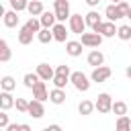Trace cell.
<instances>
[{
	"instance_id": "cell-1",
	"label": "cell",
	"mask_w": 131,
	"mask_h": 131,
	"mask_svg": "<svg viewBox=\"0 0 131 131\" xmlns=\"http://www.w3.org/2000/svg\"><path fill=\"white\" fill-rule=\"evenodd\" d=\"M70 82H72V86H74L78 92H88V90H90V84H92V80H90L86 74H82V72H72Z\"/></svg>"
},
{
	"instance_id": "cell-2",
	"label": "cell",
	"mask_w": 131,
	"mask_h": 131,
	"mask_svg": "<svg viewBox=\"0 0 131 131\" xmlns=\"http://www.w3.org/2000/svg\"><path fill=\"white\" fill-rule=\"evenodd\" d=\"M86 16H82V14H72L70 18H68V29L74 33V35H82V33H86Z\"/></svg>"
},
{
	"instance_id": "cell-3",
	"label": "cell",
	"mask_w": 131,
	"mask_h": 131,
	"mask_svg": "<svg viewBox=\"0 0 131 131\" xmlns=\"http://www.w3.org/2000/svg\"><path fill=\"white\" fill-rule=\"evenodd\" d=\"M94 104H96V111H98L100 115L113 113V98H111V94H108V92H100V94L96 96Z\"/></svg>"
},
{
	"instance_id": "cell-4",
	"label": "cell",
	"mask_w": 131,
	"mask_h": 131,
	"mask_svg": "<svg viewBox=\"0 0 131 131\" xmlns=\"http://www.w3.org/2000/svg\"><path fill=\"white\" fill-rule=\"evenodd\" d=\"M53 10H55V16L59 23H66L72 12H70V2L68 0H53Z\"/></svg>"
},
{
	"instance_id": "cell-5",
	"label": "cell",
	"mask_w": 131,
	"mask_h": 131,
	"mask_svg": "<svg viewBox=\"0 0 131 131\" xmlns=\"http://www.w3.org/2000/svg\"><path fill=\"white\" fill-rule=\"evenodd\" d=\"M111 74H113V70L108 68V66H98V68H94L92 70V74H90V80L92 82H96V84H102V82H106L108 78H111Z\"/></svg>"
},
{
	"instance_id": "cell-6",
	"label": "cell",
	"mask_w": 131,
	"mask_h": 131,
	"mask_svg": "<svg viewBox=\"0 0 131 131\" xmlns=\"http://www.w3.org/2000/svg\"><path fill=\"white\" fill-rule=\"evenodd\" d=\"M102 35L100 33H96V31H92V33H82L80 35V41L84 43V47H100V43H102Z\"/></svg>"
},
{
	"instance_id": "cell-7",
	"label": "cell",
	"mask_w": 131,
	"mask_h": 131,
	"mask_svg": "<svg viewBox=\"0 0 131 131\" xmlns=\"http://www.w3.org/2000/svg\"><path fill=\"white\" fill-rule=\"evenodd\" d=\"M92 31H96V33H100L102 37H115L117 35V27H115V20H102L100 25H96Z\"/></svg>"
},
{
	"instance_id": "cell-8",
	"label": "cell",
	"mask_w": 131,
	"mask_h": 131,
	"mask_svg": "<svg viewBox=\"0 0 131 131\" xmlns=\"http://www.w3.org/2000/svg\"><path fill=\"white\" fill-rule=\"evenodd\" d=\"M27 115H29V117H33V119H41V117L45 115L43 100H37V98H33V100L29 102V111H27Z\"/></svg>"
},
{
	"instance_id": "cell-9",
	"label": "cell",
	"mask_w": 131,
	"mask_h": 131,
	"mask_svg": "<svg viewBox=\"0 0 131 131\" xmlns=\"http://www.w3.org/2000/svg\"><path fill=\"white\" fill-rule=\"evenodd\" d=\"M35 35H37V33H33L27 25H23V27L18 29V33H16V39H18V43H20V45H31Z\"/></svg>"
},
{
	"instance_id": "cell-10",
	"label": "cell",
	"mask_w": 131,
	"mask_h": 131,
	"mask_svg": "<svg viewBox=\"0 0 131 131\" xmlns=\"http://www.w3.org/2000/svg\"><path fill=\"white\" fill-rule=\"evenodd\" d=\"M51 31H53V39H55V41H59V43H66V41H68V35H70V33H68V29H66L63 23L57 20V23L51 27Z\"/></svg>"
},
{
	"instance_id": "cell-11",
	"label": "cell",
	"mask_w": 131,
	"mask_h": 131,
	"mask_svg": "<svg viewBox=\"0 0 131 131\" xmlns=\"http://www.w3.org/2000/svg\"><path fill=\"white\" fill-rule=\"evenodd\" d=\"M86 61H88V66H92V68H98V66H102L104 63V53L102 51H98L96 47L86 55Z\"/></svg>"
},
{
	"instance_id": "cell-12",
	"label": "cell",
	"mask_w": 131,
	"mask_h": 131,
	"mask_svg": "<svg viewBox=\"0 0 131 131\" xmlns=\"http://www.w3.org/2000/svg\"><path fill=\"white\" fill-rule=\"evenodd\" d=\"M31 90H33V98H37V100H47V98H49V92H47L45 80H39Z\"/></svg>"
},
{
	"instance_id": "cell-13",
	"label": "cell",
	"mask_w": 131,
	"mask_h": 131,
	"mask_svg": "<svg viewBox=\"0 0 131 131\" xmlns=\"http://www.w3.org/2000/svg\"><path fill=\"white\" fill-rule=\"evenodd\" d=\"M37 74H39V78H41V80L49 82V80H53V76H55V70H53L49 63H39V66H37Z\"/></svg>"
},
{
	"instance_id": "cell-14",
	"label": "cell",
	"mask_w": 131,
	"mask_h": 131,
	"mask_svg": "<svg viewBox=\"0 0 131 131\" xmlns=\"http://www.w3.org/2000/svg\"><path fill=\"white\" fill-rule=\"evenodd\" d=\"M82 47H84L82 41H66V51L72 57H80L82 55Z\"/></svg>"
},
{
	"instance_id": "cell-15",
	"label": "cell",
	"mask_w": 131,
	"mask_h": 131,
	"mask_svg": "<svg viewBox=\"0 0 131 131\" xmlns=\"http://www.w3.org/2000/svg\"><path fill=\"white\" fill-rule=\"evenodd\" d=\"M4 27H8V29H14V27H18V12L12 8V10H8V12H4Z\"/></svg>"
},
{
	"instance_id": "cell-16",
	"label": "cell",
	"mask_w": 131,
	"mask_h": 131,
	"mask_svg": "<svg viewBox=\"0 0 131 131\" xmlns=\"http://www.w3.org/2000/svg\"><path fill=\"white\" fill-rule=\"evenodd\" d=\"M39 20H41V25L43 27H47V29H51L55 23H57V16H55V10H43V14L39 16Z\"/></svg>"
},
{
	"instance_id": "cell-17",
	"label": "cell",
	"mask_w": 131,
	"mask_h": 131,
	"mask_svg": "<svg viewBox=\"0 0 131 131\" xmlns=\"http://www.w3.org/2000/svg\"><path fill=\"white\" fill-rule=\"evenodd\" d=\"M66 98H68V96H66V90H63V88H57V86H55V88L49 92V100H51L53 104H63Z\"/></svg>"
},
{
	"instance_id": "cell-18",
	"label": "cell",
	"mask_w": 131,
	"mask_h": 131,
	"mask_svg": "<svg viewBox=\"0 0 131 131\" xmlns=\"http://www.w3.org/2000/svg\"><path fill=\"white\" fill-rule=\"evenodd\" d=\"M14 102H16V100L12 98V94H10L8 90H2V92H0V108H2V111L12 108V106H14Z\"/></svg>"
},
{
	"instance_id": "cell-19",
	"label": "cell",
	"mask_w": 131,
	"mask_h": 131,
	"mask_svg": "<svg viewBox=\"0 0 131 131\" xmlns=\"http://www.w3.org/2000/svg\"><path fill=\"white\" fill-rule=\"evenodd\" d=\"M43 0H29V6H27V12L31 16H41L43 14Z\"/></svg>"
},
{
	"instance_id": "cell-20",
	"label": "cell",
	"mask_w": 131,
	"mask_h": 131,
	"mask_svg": "<svg viewBox=\"0 0 131 131\" xmlns=\"http://www.w3.org/2000/svg\"><path fill=\"white\" fill-rule=\"evenodd\" d=\"M96 111V104L92 102V100H82L80 104H78V113L82 115V117H88V115H92Z\"/></svg>"
},
{
	"instance_id": "cell-21",
	"label": "cell",
	"mask_w": 131,
	"mask_h": 131,
	"mask_svg": "<svg viewBox=\"0 0 131 131\" xmlns=\"http://www.w3.org/2000/svg\"><path fill=\"white\" fill-rule=\"evenodd\" d=\"M104 16L108 18V20H119V18H123V14H121V10L117 8V4L113 2V4H108L106 8H104Z\"/></svg>"
},
{
	"instance_id": "cell-22",
	"label": "cell",
	"mask_w": 131,
	"mask_h": 131,
	"mask_svg": "<svg viewBox=\"0 0 131 131\" xmlns=\"http://www.w3.org/2000/svg\"><path fill=\"white\" fill-rule=\"evenodd\" d=\"M10 55H12L10 45H8V41H6V39H2V41H0V61H2V63H6V61L10 59Z\"/></svg>"
},
{
	"instance_id": "cell-23",
	"label": "cell",
	"mask_w": 131,
	"mask_h": 131,
	"mask_svg": "<svg viewBox=\"0 0 131 131\" xmlns=\"http://www.w3.org/2000/svg\"><path fill=\"white\" fill-rule=\"evenodd\" d=\"M84 16H86V25H88L90 29H94L96 25H100V23H102V18H100V14H98L96 10H90V12H88V14H84Z\"/></svg>"
},
{
	"instance_id": "cell-24",
	"label": "cell",
	"mask_w": 131,
	"mask_h": 131,
	"mask_svg": "<svg viewBox=\"0 0 131 131\" xmlns=\"http://www.w3.org/2000/svg\"><path fill=\"white\" fill-rule=\"evenodd\" d=\"M37 39H39V43H51V41H55V39H53V31L47 29V27H43V29L37 33Z\"/></svg>"
},
{
	"instance_id": "cell-25",
	"label": "cell",
	"mask_w": 131,
	"mask_h": 131,
	"mask_svg": "<svg viewBox=\"0 0 131 131\" xmlns=\"http://www.w3.org/2000/svg\"><path fill=\"white\" fill-rule=\"evenodd\" d=\"M39 80H41V78H39V74H37V72H29V74H25V76H23V84H25L27 88H33Z\"/></svg>"
},
{
	"instance_id": "cell-26",
	"label": "cell",
	"mask_w": 131,
	"mask_h": 131,
	"mask_svg": "<svg viewBox=\"0 0 131 131\" xmlns=\"http://www.w3.org/2000/svg\"><path fill=\"white\" fill-rule=\"evenodd\" d=\"M0 88H2V90H8V92H12V90L16 88V82H14V78H12V76H2V80H0Z\"/></svg>"
},
{
	"instance_id": "cell-27",
	"label": "cell",
	"mask_w": 131,
	"mask_h": 131,
	"mask_svg": "<svg viewBox=\"0 0 131 131\" xmlns=\"http://www.w3.org/2000/svg\"><path fill=\"white\" fill-rule=\"evenodd\" d=\"M115 129H119V131H127V129H131V119H129L127 115H121V117L117 119V123H115Z\"/></svg>"
},
{
	"instance_id": "cell-28",
	"label": "cell",
	"mask_w": 131,
	"mask_h": 131,
	"mask_svg": "<svg viewBox=\"0 0 131 131\" xmlns=\"http://www.w3.org/2000/svg\"><path fill=\"white\" fill-rule=\"evenodd\" d=\"M117 37H119L121 41H131V27H129V25H121V27L117 29Z\"/></svg>"
},
{
	"instance_id": "cell-29",
	"label": "cell",
	"mask_w": 131,
	"mask_h": 131,
	"mask_svg": "<svg viewBox=\"0 0 131 131\" xmlns=\"http://www.w3.org/2000/svg\"><path fill=\"white\" fill-rule=\"evenodd\" d=\"M113 113H115L117 117L127 115V102H123V100H115V102H113Z\"/></svg>"
},
{
	"instance_id": "cell-30",
	"label": "cell",
	"mask_w": 131,
	"mask_h": 131,
	"mask_svg": "<svg viewBox=\"0 0 131 131\" xmlns=\"http://www.w3.org/2000/svg\"><path fill=\"white\" fill-rule=\"evenodd\" d=\"M51 82H53V86H57V88H66V84L70 82V76H63V74H55Z\"/></svg>"
},
{
	"instance_id": "cell-31",
	"label": "cell",
	"mask_w": 131,
	"mask_h": 131,
	"mask_svg": "<svg viewBox=\"0 0 131 131\" xmlns=\"http://www.w3.org/2000/svg\"><path fill=\"white\" fill-rule=\"evenodd\" d=\"M25 25H27V27H29V29H31L33 33H39V31L43 29V25H41V20H39V18H35V16H31V18H29V20H27Z\"/></svg>"
},
{
	"instance_id": "cell-32",
	"label": "cell",
	"mask_w": 131,
	"mask_h": 131,
	"mask_svg": "<svg viewBox=\"0 0 131 131\" xmlns=\"http://www.w3.org/2000/svg\"><path fill=\"white\" fill-rule=\"evenodd\" d=\"M8 4H10V8H14L16 12H20V10H27L29 0H8Z\"/></svg>"
},
{
	"instance_id": "cell-33",
	"label": "cell",
	"mask_w": 131,
	"mask_h": 131,
	"mask_svg": "<svg viewBox=\"0 0 131 131\" xmlns=\"http://www.w3.org/2000/svg\"><path fill=\"white\" fill-rule=\"evenodd\" d=\"M29 102H31V100H27V98H16L14 106H16V111H20V113H27V111H29Z\"/></svg>"
},
{
	"instance_id": "cell-34",
	"label": "cell",
	"mask_w": 131,
	"mask_h": 131,
	"mask_svg": "<svg viewBox=\"0 0 131 131\" xmlns=\"http://www.w3.org/2000/svg\"><path fill=\"white\" fill-rule=\"evenodd\" d=\"M117 8L121 10L123 18H127V12H129V8H131V6H129V2H127V0H121V2H117Z\"/></svg>"
},
{
	"instance_id": "cell-35",
	"label": "cell",
	"mask_w": 131,
	"mask_h": 131,
	"mask_svg": "<svg viewBox=\"0 0 131 131\" xmlns=\"http://www.w3.org/2000/svg\"><path fill=\"white\" fill-rule=\"evenodd\" d=\"M55 74H63V76H72V70H70V66H66V63H61V66H57V68H55Z\"/></svg>"
},
{
	"instance_id": "cell-36",
	"label": "cell",
	"mask_w": 131,
	"mask_h": 131,
	"mask_svg": "<svg viewBox=\"0 0 131 131\" xmlns=\"http://www.w3.org/2000/svg\"><path fill=\"white\" fill-rule=\"evenodd\" d=\"M10 123H8V115H6V111H2L0 113V129H6Z\"/></svg>"
},
{
	"instance_id": "cell-37",
	"label": "cell",
	"mask_w": 131,
	"mask_h": 131,
	"mask_svg": "<svg viewBox=\"0 0 131 131\" xmlns=\"http://www.w3.org/2000/svg\"><path fill=\"white\" fill-rule=\"evenodd\" d=\"M6 131H20V123H10L6 127Z\"/></svg>"
},
{
	"instance_id": "cell-38",
	"label": "cell",
	"mask_w": 131,
	"mask_h": 131,
	"mask_svg": "<svg viewBox=\"0 0 131 131\" xmlns=\"http://www.w3.org/2000/svg\"><path fill=\"white\" fill-rule=\"evenodd\" d=\"M86 4H88L90 8H96V6L100 4V0H86Z\"/></svg>"
},
{
	"instance_id": "cell-39",
	"label": "cell",
	"mask_w": 131,
	"mask_h": 131,
	"mask_svg": "<svg viewBox=\"0 0 131 131\" xmlns=\"http://www.w3.org/2000/svg\"><path fill=\"white\" fill-rule=\"evenodd\" d=\"M61 127L59 125H49V127H45V131H59Z\"/></svg>"
},
{
	"instance_id": "cell-40",
	"label": "cell",
	"mask_w": 131,
	"mask_h": 131,
	"mask_svg": "<svg viewBox=\"0 0 131 131\" xmlns=\"http://www.w3.org/2000/svg\"><path fill=\"white\" fill-rule=\"evenodd\" d=\"M20 131H31V127L27 123H20Z\"/></svg>"
},
{
	"instance_id": "cell-41",
	"label": "cell",
	"mask_w": 131,
	"mask_h": 131,
	"mask_svg": "<svg viewBox=\"0 0 131 131\" xmlns=\"http://www.w3.org/2000/svg\"><path fill=\"white\" fill-rule=\"evenodd\" d=\"M125 76L131 80V66H127V68H125Z\"/></svg>"
},
{
	"instance_id": "cell-42",
	"label": "cell",
	"mask_w": 131,
	"mask_h": 131,
	"mask_svg": "<svg viewBox=\"0 0 131 131\" xmlns=\"http://www.w3.org/2000/svg\"><path fill=\"white\" fill-rule=\"evenodd\" d=\"M127 18H129V20H131V8H129V12H127Z\"/></svg>"
},
{
	"instance_id": "cell-43",
	"label": "cell",
	"mask_w": 131,
	"mask_h": 131,
	"mask_svg": "<svg viewBox=\"0 0 131 131\" xmlns=\"http://www.w3.org/2000/svg\"><path fill=\"white\" fill-rule=\"evenodd\" d=\"M113 2H115V4H117V2H121V0H113Z\"/></svg>"
},
{
	"instance_id": "cell-44",
	"label": "cell",
	"mask_w": 131,
	"mask_h": 131,
	"mask_svg": "<svg viewBox=\"0 0 131 131\" xmlns=\"http://www.w3.org/2000/svg\"><path fill=\"white\" fill-rule=\"evenodd\" d=\"M129 43H131V41H129ZM129 49H131V47H129Z\"/></svg>"
}]
</instances>
